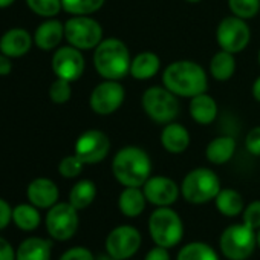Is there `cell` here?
<instances>
[{
    "label": "cell",
    "instance_id": "6da1fadb",
    "mask_svg": "<svg viewBox=\"0 0 260 260\" xmlns=\"http://www.w3.org/2000/svg\"><path fill=\"white\" fill-rule=\"evenodd\" d=\"M152 164L149 155L140 149L128 146L121 149L112 162V172L124 187H141L150 176Z\"/></svg>",
    "mask_w": 260,
    "mask_h": 260
},
{
    "label": "cell",
    "instance_id": "7a4b0ae2",
    "mask_svg": "<svg viewBox=\"0 0 260 260\" xmlns=\"http://www.w3.org/2000/svg\"><path fill=\"white\" fill-rule=\"evenodd\" d=\"M164 86L175 95L181 96H196L204 93L207 89V75L204 69L188 60L175 61L164 71L162 75Z\"/></svg>",
    "mask_w": 260,
    "mask_h": 260
},
{
    "label": "cell",
    "instance_id": "3957f363",
    "mask_svg": "<svg viewBox=\"0 0 260 260\" xmlns=\"http://www.w3.org/2000/svg\"><path fill=\"white\" fill-rule=\"evenodd\" d=\"M130 55L127 46L118 39L101 40L93 54L95 69L106 80H119L130 71Z\"/></svg>",
    "mask_w": 260,
    "mask_h": 260
},
{
    "label": "cell",
    "instance_id": "277c9868",
    "mask_svg": "<svg viewBox=\"0 0 260 260\" xmlns=\"http://www.w3.org/2000/svg\"><path fill=\"white\" fill-rule=\"evenodd\" d=\"M149 230L158 246L172 248L178 245L184 236V225L176 211L169 207H159L149 219Z\"/></svg>",
    "mask_w": 260,
    "mask_h": 260
},
{
    "label": "cell",
    "instance_id": "5b68a950",
    "mask_svg": "<svg viewBox=\"0 0 260 260\" xmlns=\"http://www.w3.org/2000/svg\"><path fill=\"white\" fill-rule=\"evenodd\" d=\"M219 191V178L208 169H196L190 172L181 185V193L190 204H205L211 199H216Z\"/></svg>",
    "mask_w": 260,
    "mask_h": 260
},
{
    "label": "cell",
    "instance_id": "8992f818",
    "mask_svg": "<svg viewBox=\"0 0 260 260\" xmlns=\"http://www.w3.org/2000/svg\"><path fill=\"white\" fill-rule=\"evenodd\" d=\"M257 245V234L254 228L246 223H236L228 226L220 236V249L230 260L248 258Z\"/></svg>",
    "mask_w": 260,
    "mask_h": 260
},
{
    "label": "cell",
    "instance_id": "52a82bcc",
    "mask_svg": "<svg viewBox=\"0 0 260 260\" xmlns=\"http://www.w3.org/2000/svg\"><path fill=\"white\" fill-rule=\"evenodd\" d=\"M143 107L146 113L156 122H172L179 112V103L167 87H150L143 95Z\"/></svg>",
    "mask_w": 260,
    "mask_h": 260
},
{
    "label": "cell",
    "instance_id": "ba28073f",
    "mask_svg": "<svg viewBox=\"0 0 260 260\" xmlns=\"http://www.w3.org/2000/svg\"><path fill=\"white\" fill-rule=\"evenodd\" d=\"M64 37L77 49H92L101 43L103 29L96 20L77 16L66 22Z\"/></svg>",
    "mask_w": 260,
    "mask_h": 260
},
{
    "label": "cell",
    "instance_id": "9c48e42d",
    "mask_svg": "<svg viewBox=\"0 0 260 260\" xmlns=\"http://www.w3.org/2000/svg\"><path fill=\"white\" fill-rule=\"evenodd\" d=\"M141 245V234L130 225H121L112 230L106 239V251L116 260L132 257Z\"/></svg>",
    "mask_w": 260,
    "mask_h": 260
},
{
    "label": "cell",
    "instance_id": "30bf717a",
    "mask_svg": "<svg viewBox=\"0 0 260 260\" xmlns=\"http://www.w3.org/2000/svg\"><path fill=\"white\" fill-rule=\"evenodd\" d=\"M46 228L55 240L71 239L78 228L77 208L71 204H55L46 216Z\"/></svg>",
    "mask_w": 260,
    "mask_h": 260
},
{
    "label": "cell",
    "instance_id": "8fae6325",
    "mask_svg": "<svg viewBox=\"0 0 260 260\" xmlns=\"http://www.w3.org/2000/svg\"><path fill=\"white\" fill-rule=\"evenodd\" d=\"M217 43L223 51L231 54L240 52L249 42V28L240 17H226L219 23L217 32Z\"/></svg>",
    "mask_w": 260,
    "mask_h": 260
},
{
    "label": "cell",
    "instance_id": "7c38bea8",
    "mask_svg": "<svg viewBox=\"0 0 260 260\" xmlns=\"http://www.w3.org/2000/svg\"><path fill=\"white\" fill-rule=\"evenodd\" d=\"M110 149L109 138L100 130H87L75 143V155L84 164H96L103 161Z\"/></svg>",
    "mask_w": 260,
    "mask_h": 260
},
{
    "label": "cell",
    "instance_id": "4fadbf2b",
    "mask_svg": "<svg viewBox=\"0 0 260 260\" xmlns=\"http://www.w3.org/2000/svg\"><path fill=\"white\" fill-rule=\"evenodd\" d=\"M124 101V89L116 80H107L98 84L90 95V107L98 115L113 113Z\"/></svg>",
    "mask_w": 260,
    "mask_h": 260
},
{
    "label": "cell",
    "instance_id": "5bb4252c",
    "mask_svg": "<svg viewBox=\"0 0 260 260\" xmlns=\"http://www.w3.org/2000/svg\"><path fill=\"white\" fill-rule=\"evenodd\" d=\"M52 71L58 78L75 81L84 71V57L77 48H61L52 57Z\"/></svg>",
    "mask_w": 260,
    "mask_h": 260
},
{
    "label": "cell",
    "instance_id": "9a60e30c",
    "mask_svg": "<svg viewBox=\"0 0 260 260\" xmlns=\"http://www.w3.org/2000/svg\"><path fill=\"white\" fill-rule=\"evenodd\" d=\"M143 191L146 199L156 207H169L172 205L179 194V188L175 181L166 176L149 178L143 185Z\"/></svg>",
    "mask_w": 260,
    "mask_h": 260
},
{
    "label": "cell",
    "instance_id": "2e32d148",
    "mask_svg": "<svg viewBox=\"0 0 260 260\" xmlns=\"http://www.w3.org/2000/svg\"><path fill=\"white\" fill-rule=\"evenodd\" d=\"M28 199L32 205H36L39 208L54 207L58 199V188L51 179L39 178L29 184Z\"/></svg>",
    "mask_w": 260,
    "mask_h": 260
},
{
    "label": "cell",
    "instance_id": "e0dca14e",
    "mask_svg": "<svg viewBox=\"0 0 260 260\" xmlns=\"http://www.w3.org/2000/svg\"><path fill=\"white\" fill-rule=\"evenodd\" d=\"M32 39L28 31L16 28L10 29L0 39V51L8 57H22L31 49Z\"/></svg>",
    "mask_w": 260,
    "mask_h": 260
},
{
    "label": "cell",
    "instance_id": "ac0fdd59",
    "mask_svg": "<svg viewBox=\"0 0 260 260\" xmlns=\"http://www.w3.org/2000/svg\"><path fill=\"white\" fill-rule=\"evenodd\" d=\"M161 143L170 153H182L190 144L188 130L181 124H167L162 130Z\"/></svg>",
    "mask_w": 260,
    "mask_h": 260
},
{
    "label": "cell",
    "instance_id": "d6986e66",
    "mask_svg": "<svg viewBox=\"0 0 260 260\" xmlns=\"http://www.w3.org/2000/svg\"><path fill=\"white\" fill-rule=\"evenodd\" d=\"M146 196L140 187H125L118 199V207L121 213L127 217H137L146 208Z\"/></svg>",
    "mask_w": 260,
    "mask_h": 260
},
{
    "label": "cell",
    "instance_id": "ffe728a7",
    "mask_svg": "<svg viewBox=\"0 0 260 260\" xmlns=\"http://www.w3.org/2000/svg\"><path fill=\"white\" fill-rule=\"evenodd\" d=\"M63 34H64V26L58 20H49L37 28L34 40L40 49L51 51L60 43Z\"/></svg>",
    "mask_w": 260,
    "mask_h": 260
},
{
    "label": "cell",
    "instance_id": "44dd1931",
    "mask_svg": "<svg viewBox=\"0 0 260 260\" xmlns=\"http://www.w3.org/2000/svg\"><path fill=\"white\" fill-rule=\"evenodd\" d=\"M190 113L193 119L199 124H210L214 121L217 115V106L216 101L205 93H199L191 98L190 101Z\"/></svg>",
    "mask_w": 260,
    "mask_h": 260
},
{
    "label": "cell",
    "instance_id": "7402d4cb",
    "mask_svg": "<svg viewBox=\"0 0 260 260\" xmlns=\"http://www.w3.org/2000/svg\"><path fill=\"white\" fill-rule=\"evenodd\" d=\"M17 260H51V242L31 237L26 239L17 249Z\"/></svg>",
    "mask_w": 260,
    "mask_h": 260
},
{
    "label": "cell",
    "instance_id": "603a6c76",
    "mask_svg": "<svg viewBox=\"0 0 260 260\" xmlns=\"http://www.w3.org/2000/svg\"><path fill=\"white\" fill-rule=\"evenodd\" d=\"M161 61L153 52H141L138 54L132 63H130V74L137 80H149L156 75L159 71Z\"/></svg>",
    "mask_w": 260,
    "mask_h": 260
},
{
    "label": "cell",
    "instance_id": "cb8c5ba5",
    "mask_svg": "<svg viewBox=\"0 0 260 260\" xmlns=\"http://www.w3.org/2000/svg\"><path fill=\"white\" fill-rule=\"evenodd\" d=\"M236 150V141L231 137H219L207 146V159L213 164L228 162Z\"/></svg>",
    "mask_w": 260,
    "mask_h": 260
},
{
    "label": "cell",
    "instance_id": "d4e9b609",
    "mask_svg": "<svg viewBox=\"0 0 260 260\" xmlns=\"http://www.w3.org/2000/svg\"><path fill=\"white\" fill-rule=\"evenodd\" d=\"M216 207L217 210L228 217H234L243 211V199L242 196L231 188L220 190L216 196Z\"/></svg>",
    "mask_w": 260,
    "mask_h": 260
},
{
    "label": "cell",
    "instance_id": "484cf974",
    "mask_svg": "<svg viewBox=\"0 0 260 260\" xmlns=\"http://www.w3.org/2000/svg\"><path fill=\"white\" fill-rule=\"evenodd\" d=\"M234 71H236V60L231 52L222 49L211 58L210 72L216 80H219V81L230 80L233 77Z\"/></svg>",
    "mask_w": 260,
    "mask_h": 260
},
{
    "label": "cell",
    "instance_id": "4316f807",
    "mask_svg": "<svg viewBox=\"0 0 260 260\" xmlns=\"http://www.w3.org/2000/svg\"><path fill=\"white\" fill-rule=\"evenodd\" d=\"M95 194H96V187H95V184L92 181H87V179L86 181H80L71 190L69 204L72 207H75L77 210L87 208L93 202Z\"/></svg>",
    "mask_w": 260,
    "mask_h": 260
},
{
    "label": "cell",
    "instance_id": "83f0119b",
    "mask_svg": "<svg viewBox=\"0 0 260 260\" xmlns=\"http://www.w3.org/2000/svg\"><path fill=\"white\" fill-rule=\"evenodd\" d=\"M178 260H219V257L210 245L191 242L179 251Z\"/></svg>",
    "mask_w": 260,
    "mask_h": 260
},
{
    "label": "cell",
    "instance_id": "f1b7e54d",
    "mask_svg": "<svg viewBox=\"0 0 260 260\" xmlns=\"http://www.w3.org/2000/svg\"><path fill=\"white\" fill-rule=\"evenodd\" d=\"M13 219L16 222V225L25 231H32L39 226L40 223V214L39 211L32 207V205H17L13 210Z\"/></svg>",
    "mask_w": 260,
    "mask_h": 260
},
{
    "label": "cell",
    "instance_id": "f546056e",
    "mask_svg": "<svg viewBox=\"0 0 260 260\" xmlns=\"http://www.w3.org/2000/svg\"><path fill=\"white\" fill-rule=\"evenodd\" d=\"M104 4V0H61L64 11L77 16L90 14L98 11Z\"/></svg>",
    "mask_w": 260,
    "mask_h": 260
},
{
    "label": "cell",
    "instance_id": "4dcf8cb0",
    "mask_svg": "<svg viewBox=\"0 0 260 260\" xmlns=\"http://www.w3.org/2000/svg\"><path fill=\"white\" fill-rule=\"evenodd\" d=\"M230 10L236 17L251 19L260 10V0H228Z\"/></svg>",
    "mask_w": 260,
    "mask_h": 260
},
{
    "label": "cell",
    "instance_id": "1f68e13d",
    "mask_svg": "<svg viewBox=\"0 0 260 260\" xmlns=\"http://www.w3.org/2000/svg\"><path fill=\"white\" fill-rule=\"evenodd\" d=\"M28 7L39 16L54 17L61 10V0H26Z\"/></svg>",
    "mask_w": 260,
    "mask_h": 260
},
{
    "label": "cell",
    "instance_id": "d6a6232c",
    "mask_svg": "<svg viewBox=\"0 0 260 260\" xmlns=\"http://www.w3.org/2000/svg\"><path fill=\"white\" fill-rule=\"evenodd\" d=\"M69 83H71V81H68V80L58 78V80H55V81L51 84L49 96H51V100H52L55 104H63V103L69 101V98H71V95H72V90H71Z\"/></svg>",
    "mask_w": 260,
    "mask_h": 260
},
{
    "label": "cell",
    "instance_id": "836d02e7",
    "mask_svg": "<svg viewBox=\"0 0 260 260\" xmlns=\"http://www.w3.org/2000/svg\"><path fill=\"white\" fill-rule=\"evenodd\" d=\"M83 166H84V162L77 155L66 156V158L61 159V162L58 166V172L64 178H75V176H78L81 173Z\"/></svg>",
    "mask_w": 260,
    "mask_h": 260
},
{
    "label": "cell",
    "instance_id": "e575fe53",
    "mask_svg": "<svg viewBox=\"0 0 260 260\" xmlns=\"http://www.w3.org/2000/svg\"><path fill=\"white\" fill-rule=\"evenodd\" d=\"M243 223L251 228H260V201L251 202L243 210Z\"/></svg>",
    "mask_w": 260,
    "mask_h": 260
},
{
    "label": "cell",
    "instance_id": "d590c367",
    "mask_svg": "<svg viewBox=\"0 0 260 260\" xmlns=\"http://www.w3.org/2000/svg\"><path fill=\"white\" fill-rule=\"evenodd\" d=\"M245 146L249 153L260 156V125L249 130V134L246 135V140H245Z\"/></svg>",
    "mask_w": 260,
    "mask_h": 260
},
{
    "label": "cell",
    "instance_id": "8d00e7d4",
    "mask_svg": "<svg viewBox=\"0 0 260 260\" xmlns=\"http://www.w3.org/2000/svg\"><path fill=\"white\" fill-rule=\"evenodd\" d=\"M60 260H95L92 252L83 246H75V248H71L68 249L61 257Z\"/></svg>",
    "mask_w": 260,
    "mask_h": 260
},
{
    "label": "cell",
    "instance_id": "74e56055",
    "mask_svg": "<svg viewBox=\"0 0 260 260\" xmlns=\"http://www.w3.org/2000/svg\"><path fill=\"white\" fill-rule=\"evenodd\" d=\"M13 217V210L8 205V202H5L4 199H0V230H4L10 220Z\"/></svg>",
    "mask_w": 260,
    "mask_h": 260
},
{
    "label": "cell",
    "instance_id": "f35d334b",
    "mask_svg": "<svg viewBox=\"0 0 260 260\" xmlns=\"http://www.w3.org/2000/svg\"><path fill=\"white\" fill-rule=\"evenodd\" d=\"M144 260H170V254H169L167 248L156 245L153 249L149 251V254L144 257Z\"/></svg>",
    "mask_w": 260,
    "mask_h": 260
},
{
    "label": "cell",
    "instance_id": "ab89813d",
    "mask_svg": "<svg viewBox=\"0 0 260 260\" xmlns=\"http://www.w3.org/2000/svg\"><path fill=\"white\" fill-rule=\"evenodd\" d=\"M14 258H16V254H14L13 246L5 239L0 237V260H14Z\"/></svg>",
    "mask_w": 260,
    "mask_h": 260
},
{
    "label": "cell",
    "instance_id": "60d3db41",
    "mask_svg": "<svg viewBox=\"0 0 260 260\" xmlns=\"http://www.w3.org/2000/svg\"><path fill=\"white\" fill-rule=\"evenodd\" d=\"M13 69V64L8 58V55L5 54H0V75H8Z\"/></svg>",
    "mask_w": 260,
    "mask_h": 260
},
{
    "label": "cell",
    "instance_id": "b9f144b4",
    "mask_svg": "<svg viewBox=\"0 0 260 260\" xmlns=\"http://www.w3.org/2000/svg\"><path fill=\"white\" fill-rule=\"evenodd\" d=\"M252 96H254L255 101L260 103V77H258V78L254 81V84H252Z\"/></svg>",
    "mask_w": 260,
    "mask_h": 260
},
{
    "label": "cell",
    "instance_id": "7bdbcfd3",
    "mask_svg": "<svg viewBox=\"0 0 260 260\" xmlns=\"http://www.w3.org/2000/svg\"><path fill=\"white\" fill-rule=\"evenodd\" d=\"M16 0H0V8H7L10 5H13Z\"/></svg>",
    "mask_w": 260,
    "mask_h": 260
},
{
    "label": "cell",
    "instance_id": "ee69618b",
    "mask_svg": "<svg viewBox=\"0 0 260 260\" xmlns=\"http://www.w3.org/2000/svg\"><path fill=\"white\" fill-rule=\"evenodd\" d=\"M96 260H116V258H113V257H112L110 254H107V255H100V257H98Z\"/></svg>",
    "mask_w": 260,
    "mask_h": 260
},
{
    "label": "cell",
    "instance_id": "f6af8a7d",
    "mask_svg": "<svg viewBox=\"0 0 260 260\" xmlns=\"http://www.w3.org/2000/svg\"><path fill=\"white\" fill-rule=\"evenodd\" d=\"M257 245H258V248H260V230H258V233H257Z\"/></svg>",
    "mask_w": 260,
    "mask_h": 260
},
{
    "label": "cell",
    "instance_id": "bcb514c9",
    "mask_svg": "<svg viewBox=\"0 0 260 260\" xmlns=\"http://www.w3.org/2000/svg\"><path fill=\"white\" fill-rule=\"evenodd\" d=\"M187 2H190V4H196V2H201V0H187Z\"/></svg>",
    "mask_w": 260,
    "mask_h": 260
},
{
    "label": "cell",
    "instance_id": "7dc6e473",
    "mask_svg": "<svg viewBox=\"0 0 260 260\" xmlns=\"http://www.w3.org/2000/svg\"><path fill=\"white\" fill-rule=\"evenodd\" d=\"M258 63H260V52H258Z\"/></svg>",
    "mask_w": 260,
    "mask_h": 260
}]
</instances>
